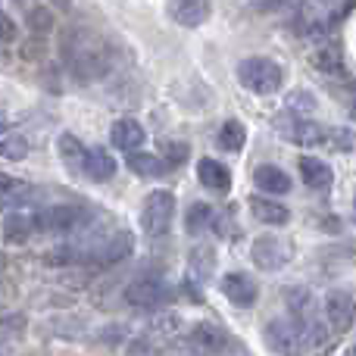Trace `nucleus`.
<instances>
[{
  "label": "nucleus",
  "instance_id": "nucleus-1",
  "mask_svg": "<svg viewBox=\"0 0 356 356\" xmlns=\"http://www.w3.org/2000/svg\"><path fill=\"white\" fill-rule=\"evenodd\" d=\"M63 54H66L75 79L81 81L100 79L110 69V50H106V44L100 38H94V31H85V29L69 31L66 41H63Z\"/></svg>",
  "mask_w": 356,
  "mask_h": 356
},
{
  "label": "nucleus",
  "instance_id": "nucleus-2",
  "mask_svg": "<svg viewBox=\"0 0 356 356\" xmlns=\"http://www.w3.org/2000/svg\"><path fill=\"white\" fill-rule=\"evenodd\" d=\"M238 81L250 94H275L282 88V69L269 56H247L238 66Z\"/></svg>",
  "mask_w": 356,
  "mask_h": 356
},
{
  "label": "nucleus",
  "instance_id": "nucleus-3",
  "mask_svg": "<svg viewBox=\"0 0 356 356\" xmlns=\"http://www.w3.org/2000/svg\"><path fill=\"white\" fill-rule=\"evenodd\" d=\"M91 209L85 207H75V203H56V207H47V209H38L31 219H35V228L41 232H50V234H72L79 228H85V222L91 219Z\"/></svg>",
  "mask_w": 356,
  "mask_h": 356
},
{
  "label": "nucleus",
  "instance_id": "nucleus-4",
  "mask_svg": "<svg viewBox=\"0 0 356 356\" xmlns=\"http://www.w3.org/2000/svg\"><path fill=\"white\" fill-rule=\"evenodd\" d=\"M131 250H135L131 232L129 228H119V232L106 234L104 241H97L91 250H81V263H91V266H97V269H106V266H116V263H122V259H129Z\"/></svg>",
  "mask_w": 356,
  "mask_h": 356
},
{
  "label": "nucleus",
  "instance_id": "nucleus-5",
  "mask_svg": "<svg viewBox=\"0 0 356 356\" xmlns=\"http://www.w3.org/2000/svg\"><path fill=\"white\" fill-rule=\"evenodd\" d=\"M175 216V194L172 191H150L147 200L141 207V228L150 238H163L169 234V225H172Z\"/></svg>",
  "mask_w": 356,
  "mask_h": 356
},
{
  "label": "nucleus",
  "instance_id": "nucleus-6",
  "mask_svg": "<svg viewBox=\"0 0 356 356\" xmlns=\"http://www.w3.org/2000/svg\"><path fill=\"white\" fill-rule=\"evenodd\" d=\"M125 300H129L135 309H160V307H166V303L175 300V291L169 288L163 278L141 275L125 288Z\"/></svg>",
  "mask_w": 356,
  "mask_h": 356
},
{
  "label": "nucleus",
  "instance_id": "nucleus-7",
  "mask_svg": "<svg viewBox=\"0 0 356 356\" xmlns=\"http://www.w3.org/2000/svg\"><path fill=\"white\" fill-rule=\"evenodd\" d=\"M291 253H294V247L284 238H278V234H259L250 247V259L266 272L284 269L291 263Z\"/></svg>",
  "mask_w": 356,
  "mask_h": 356
},
{
  "label": "nucleus",
  "instance_id": "nucleus-8",
  "mask_svg": "<svg viewBox=\"0 0 356 356\" xmlns=\"http://www.w3.org/2000/svg\"><path fill=\"white\" fill-rule=\"evenodd\" d=\"M322 309H325V322H328V328H332V332L344 334V332H350V328H353L356 303H353V297L347 294V291H338V288L328 291Z\"/></svg>",
  "mask_w": 356,
  "mask_h": 356
},
{
  "label": "nucleus",
  "instance_id": "nucleus-9",
  "mask_svg": "<svg viewBox=\"0 0 356 356\" xmlns=\"http://www.w3.org/2000/svg\"><path fill=\"white\" fill-rule=\"evenodd\" d=\"M266 344L275 353H294L300 347V328H297L294 316L288 319H272L266 325Z\"/></svg>",
  "mask_w": 356,
  "mask_h": 356
},
{
  "label": "nucleus",
  "instance_id": "nucleus-10",
  "mask_svg": "<svg viewBox=\"0 0 356 356\" xmlns=\"http://www.w3.org/2000/svg\"><path fill=\"white\" fill-rule=\"evenodd\" d=\"M166 16L181 29H197L209 19V0H169Z\"/></svg>",
  "mask_w": 356,
  "mask_h": 356
},
{
  "label": "nucleus",
  "instance_id": "nucleus-11",
  "mask_svg": "<svg viewBox=\"0 0 356 356\" xmlns=\"http://www.w3.org/2000/svg\"><path fill=\"white\" fill-rule=\"evenodd\" d=\"M219 288L234 307H253V303H257V294H259L257 282H253L250 275H244V272H228V275L222 278Z\"/></svg>",
  "mask_w": 356,
  "mask_h": 356
},
{
  "label": "nucleus",
  "instance_id": "nucleus-12",
  "mask_svg": "<svg viewBox=\"0 0 356 356\" xmlns=\"http://www.w3.org/2000/svg\"><path fill=\"white\" fill-rule=\"evenodd\" d=\"M282 138L300 147H316V144H325V129L309 119H291L288 125H282Z\"/></svg>",
  "mask_w": 356,
  "mask_h": 356
},
{
  "label": "nucleus",
  "instance_id": "nucleus-13",
  "mask_svg": "<svg viewBox=\"0 0 356 356\" xmlns=\"http://www.w3.org/2000/svg\"><path fill=\"white\" fill-rule=\"evenodd\" d=\"M144 125L138 122V119H116V122H113V129H110V141H113V147L116 150H125V154H129V150H138L144 144Z\"/></svg>",
  "mask_w": 356,
  "mask_h": 356
},
{
  "label": "nucleus",
  "instance_id": "nucleus-14",
  "mask_svg": "<svg viewBox=\"0 0 356 356\" xmlns=\"http://www.w3.org/2000/svg\"><path fill=\"white\" fill-rule=\"evenodd\" d=\"M247 207H250V213L257 216L259 222H266V225H284V222L291 219V209L284 207V203L272 200L269 194H253L250 200H247Z\"/></svg>",
  "mask_w": 356,
  "mask_h": 356
},
{
  "label": "nucleus",
  "instance_id": "nucleus-15",
  "mask_svg": "<svg viewBox=\"0 0 356 356\" xmlns=\"http://www.w3.org/2000/svg\"><path fill=\"white\" fill-rule=\"evenodd\" d=\"M197 178H200L203 188L219 191V194H225V191L232 188V175H228V169L222 166V163L209 160V156H203V160L197 163Z\"/></svg>",
  "mask_w": 356,
  "mask_h": 356
},
{
  "label": "nucleus",
  "instance_id": "nucleus-16",
  "mask_svg": "<svg viewBox=\"0 0 356 356\" xmlns=\"http://www.w3.org/2000/svg\"><path fill=\"white\" fill-rule=\"evenodd\" d=\"M191 341H194L200 350L216 353V350H225L228 347V332L219 328L216 322H200V325H194V332H191Z\"/></svg>",
  "mask_w": 356,
  "mask_h": 356
},
{
  "label": "nucleus",
  "instance_id": "nucleus-17",
  "mask_svg": "<svg viewBox=\"0 0 356 356\" xmlns=\"http://www.w3.org/2000/svg\"><path fill=\"white\" fill-rule=\"evenodd\" d=\"M253 184L266 194H288L291 191V175L282 172L278 166H257L253 169Z\"/></svg>",
  "mask_w": 356,
  "mask_h": 356
},
{
  "label": "nucleus",
  "instance_id": "nucleus-18",
  "mask_svg": "<svg viewBox=\"0 0 356 356\" xmlns=\"http://www.w3.org/2000/svg\"><path fill=\"white\" fill-rule=\"evenodd\" d=\"M31 232H35V219H31L29 213H19V209L6 213V219H3L6 244H25V241L31 238Z\"/></svg>",
  "mask_w": 356,
  "mask_h": 356
},
{
  "label": "nucleus",
  "instance_id": "nucleus-19",
  "mask_svg": "<svg viewBox=\"0 0 356 356\" xmlns=\"http://www.w3.org/2000/svg\"><path fill=\"white\" fill-rule=\"evenodd\" d=\"M85 175H91L94 181H106V178L116 175V160H113L110 150H104V147L88 150V156H85Z\"/></svg>",
  "mask_w": 356,
  "mask_h": 356
},
{
  "label": "nucleus",
  "instance_id": "nucleus-20",
  "mask_svg": "<svg viewBox=\"0 0 356 356\" xmlns=\"http://www.w3.org/2000/svg\"><path fill=\"white\" fill-rule=\"evenodd\" d=\"M56 150H60V160H63V166H66L69 172H85L88 150L81 147V141L75 135H60V141H56Z\"/></svg>",
  "mask_w": 356,
  "mask_h": 356
},
{
  "label": "nucleus",
  "instance_id": "nucleus-21",
  "mask_svg": "<svg viewBox=\"0 0 356 356\" xmlns=\"http://www.w3.org/2000/svg\"><path fill=\"white\" fill-rule=\"evenodd\" d=\"M300 175H303V181H307L313 191H328V188H332V181H334L332 169H328L322 160H313V156L300 160Z\"/></svg>",
  "mask_w": 356,
  "mask_h": 356
},
{
  "label": "nucleus",
  "instance_id": "nucleus-22",
  "mask_svg": "<svg viewBox=\"0 0 356 356\" xmlns=\"http://www.w3.org/2000/svg\"><path fill=\"white\" fill-rule=\"evenodd\" d=\"M31 197H35V191H31V184L29 181H22V178H16V175H6V172H0V200L3 203H29Z\"/></svg>",
  "mask_w": 356,
  "mask_h": 356
},
{
  "label": "nucleus",
  "instance_id": "nucleus-23",
  "mask_svg": "<svg viewBox=\"0 0 356 356\" xmlns=\"http://www.w3.org/2000/svg\"><path fill=\"white\" fill-rule=\"evenodd\" d=\"M284 303H288L291 316L294 319H307V316L316 313V300L303 284H294V288H284Z\"/></svg>",
  "mask_w": 356,
  "mask_h": 356
},
{
  "label": "nucleus",
  "instance_id": "nucleus-24",
  "mask_svg": "<svg viewBox=\"0 0 356 356\" xmlns=\"http://www.w3.org/2000/svg\"><path fill=\"white\" fill-rule=\"evenodd\" d=\"M188 266H191V275L209 278L216 272V250L209 244H197L188 257Z\"/></svg>",
  "mask_w": 356,
  "mask_h": 356
},
{
  "label": "nucleus",
  "instance_id": "nucleus-25",
  "mask_svg": "<svg viewBox=\"0 0 356 356\" xmlns=\"http://www.w3.org/2000/svg\"><path fill=\"white\" fill-rule=\"evenodd\" d=\"M216 222V213L209 203H191V209L184 213V228L188 234H203Z\"/></svg>",
  "mask_w": 356,
  "mask_h": 356
},
{
  "label": "nucleus",
  "instance_id": "nucleus-26",
  "mask_svg": "<svg viewBox=\"0 0 356 356\" xmlns=\"http://www.w3.org/2000/svg\"><path fill=\"white\" fill-rule=\"evenodd\" d=\"M129 169L135 175H144V178H154V175H163V160L154 154H144V150H129Z\"/></svg>",
  "mask_w": 356,
  "mask_h": 356
},
{
  "label": "nucleus",
  "instance_id": "nucleus-27",
  "mask_svg": "<svg viewBox=\"0 0 356 356\" xmlns=\"http://www.w3.org/2000/svg\"><path fill=\"white\" fill-rule=\"evenodd\" d=\"M0 156L3 160H25L29 156V141H25V135H19V131H0Z\"/></svg>",
  "mask_w": 356,
  "mask_h": 356
},
{
  "label": "nucleus",
  "instance_id": "nucleus-28",
  "mask_svg": "<svg viewBox=\"0 0 356 356\" xmlns=\"http://www.w3.org/2000/svg\"><path fill=\"white\" fill-rule=\"evenodd\" d=\"M244 141H247V129L241 122H234V119H228V122L219 129V144L225 150H241Z\"/></svg>",
  "mask_w": 356,
  "mask_h": 356
},
{
  "label": "nucleus",
  "instance_id": "nucleus-29",
  "mask_svg": "<svg viewBox=\"0 0 356 356\" xmlns=\"http://www.w3.org/2000/svg\"><path fill=\"white\" fill-rule=\"evenodd\" d=\"M313 66L322 69V72H334V69H341V50L334 47V44H325V47H319L313 54Z\"/></svg>",
  "mask_w": 356,
  "mask_h": 356
},
{
  "label": "nucleus",
  "instance_id": "nucleus-30",
  "mask_svg": "<svg viewBox=\"0 0 356 356\" xmlns=\"http://www.w3.org/2000/svg\"><path fill=\"white\" fill-rule=\"evenodd\" d=\"M325 141L332 144L334 150H353L356 147V138L350 129H325Z\"/></svg>",
  "mask_w": 356,
  "mask_h": 356
},
{
  "label": "nucleus",
  "instance_id": "nucleus-31",
  "mask_svg": "<svg viewBox=\"0 0 356 356\" xmlns=\"http://www.w3.org/2000/svg\"><path fill=\"white\" fill-rule=\"evenodd\" d=\"M25 328V319L22 316H10V319L0 322V344H10V341H16L19 334H22Z\"/></svg>",
  "mask_w": 356,
  "mask_h": 356
},
{
  "label": "nucleus",
  "instance_id": "nucleus-32",
  "mask_svg": "<svg viewBox=\"0 0 356 356\" xmlns=\"http://www.w3.org/2000/svg\"><path fill=\"white\" fill-rule=\"evenodd\" d=\"M288 113L291 116H297V113H309V110H316V100L309 97V94H291L288 97Z\"/></svg>",
  "mask_w": 356,
  "mask_h": 356
},
{
  "label": "nucleus",
  "instance_id": "nucleus-33",
  "mask_svg": "<svg viewBox=\"0 0 356 356\" xmlns=\"http://www.w3.org/2000/svg\"><path fill=\"white\" fill-rule=\"evenodd\" d=\"M29 25L35 31H47L50 25H54V19H50V13L47 10H41V6H35V10L29 13Z\"/></svg>",
  "mask_w": 356,
  "mask_h": 356
},
{
  "label": "nucleus",
  "instance_id": "nucleus-34",
  "mask_svg": "<svg viewBox=\"0 0 356 356\" xmlns=\"http://www.w3.org/2000/svg\"><path fill=\"white\" fill-rule=\"evenodd\" d=\"M16 22H13L10 16H6L3 10H0V41H16Z\"/></svg>",
  "mask_w": 356,
  "mask_h": 356
},
{
  "label": "nucleus",
  "instance_id": "nucleus-35",
  "mask_svg": "<svg viewBox=\"0 0 356 356\" xmlns=\"http://www.w3.org/2000/svg\"><path fill=\"white\" fill-rule=\"evenodd\" d=\"M122 338H125V325H110V328H104V341H106V344H119Z\"/></svg>",
  "mask_w": 356,
  "mask_h": 356
},
{
  "label": "nucleus",
  "instance_id": "nucleus-36",
  "mask_svg": "<svg viewBox=\"0 0 356 356\" xmlns=\"http://www.w3.org/2000/svg\"><path fill=\"white\" fill-rule=\"evenodd\" d=\"M3 129H6V110L0 106V131H3Z\"/></svg>",
  "mask_w": 356,
  "mask_h": 356
},
{
  "label": "nucleus",
  "instance_id": "nucleus-37",
  "mask_svg": "<svg viewBox=\"0 0 356 356\" xmlns=\"http://www.w3.org/2000/svg\"><path fill=\"white\" fill-rule=\"evenodd\" d=\"M350 353H353V356H356V344H353V347H350Z\"/></svg>",
  "mask_w": 356,
  "mask_h": 356
},
{
  "label": "nucleus",
  "instance_id": "nucleus-38",
  "mask_svg": "<svg viewBox=\"0 0 356 356\" xmlns=\"http://www.w3.org/2000/svg\"><path fill=\"white\" fill-rule=\"evenodd\" d=\"M353 116H356V104H353Z\"/></svg>",
  "mask_w": 356,
  "mask_h": 356
}]
</instances>
